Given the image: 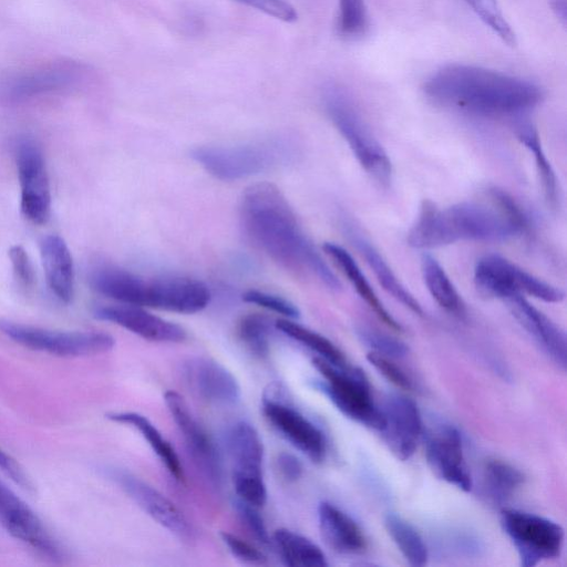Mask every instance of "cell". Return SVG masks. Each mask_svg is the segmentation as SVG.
<instances>
[{
  "label": "cell",
  "instance_id": "obj_1",
  "mask_svg": "<svg viewBox=\"0 0 567 567\" xmlns=\"http://www.w3.org/2000/svg\"><path fill=\"white\" fill-rule=\"evenodd\" d=\"M240 219L249 238L275 262L293 272L311 274L332 290L341 288L276 185L261 182L247 187Z\"/></svg>",
  "mask_w": 567,
  "mask_h": 567
},
{
  "label": "cell",
  "instance_id": "obj_2",
  "mask_svg": "<svg viewBox=\"0 0 567 567\" xmlns=\"http://www.w3.org/2000/svg\"><path fill=\"white\" fill-rule=\"evenodd\" d=\"M425 95L434 103L482 116L520 115L543 99L535 83L468 64H450L424 83Z\"/></svg>",
  "mask_w": 567,
  "mask_h": 567
},
{
  "label": "cell",
  "instance_id": "obj_3",
  "mask_svg": "<svg viewBox=\"0 0 567 567\" xmlns=\"http://www.w3.org/2000/svg\"><path fill=\"white\" fill-rule=\"evenodd\" d=\"M488 198L489 204L462 202L445 209L424 199L417 219L408 233V244L427 249L460 240L501 241L522 234L502 207Z\"/></svg>",
  "mask_w": 567,
  "mask_h": 567
},
{
  "label": "cell",
  "instance_id": "obj_4",
  "mask_svg": "<svg viewBox=\"0 0 567 567\" xmlns=\"http://www.w3.org/2000/svg\"><path fill=\"white\" fill-rule=\"evenodd\" d=\"M89 280L96 292L124 305L195 313L210 301L208 287L188 277L146 278L118 267L99 266Z\"/></svg>",
  "mask_w": 567,
  "mask_h": 567
},
{
  "label": "cell",
  "instance_id": "obj_5",
  "mask_svg": "<svg viewBox=\"0 0 567 567\" xmlns=\"http://www.w3.org/2000/svg\"><path fill=\"white\" fill-rule=\"evenodd\" d=\"M297 145L288 136H272L233 145H205L192 151V157L221 181H237L287 165L297 155Z\"/></svg>",
  "mask_w": 567,
  "mask_h": 567
},
{
  "label": "cell",
  "instance_id": "obj_6",
  "mask_svg": "<svg viewBox=\"0 0 567 567\" xmlns=\"http://www.w3.org/2000/svg\"><path fill=\"white\" fill-rule=\"evenodd\" d=\"M323 103L330 120L361 167L380 185H389L391 161L347 94L336 85H328L323 91Z\"/></svg>",
  "mask_w": 567,
  "mask_h": 567
},
{
  "label": "cell",
  "instance_id": "obj_7",
  "mask_svg": "<svg viewBox=\"0 0 567 567\" xmlns=\"http://www.w3.org/2000/svg\"><path fill=\"white\" fill-rule=\"evenodd\" d=\"M312 363L323 378L317 386L333 405L347 417L379 431L381 410L373 400L365 374L358 368L338 367L319 357Z\"/></svg>",
  "mask_w": 567,
  "mask_h": 567
},
{
  "label": "cell",
  "instance_id": "obj_8",
  "mask_svg": "<svg viewBox=\"0 0 567 567\" xmlns=\"http://www.w3.org/2000/svg\"><path fill=\"white\" fill-rule=\"evenodd\" d=\"M0 331L28 349L63 358H82L109 352L114 338L103 331L50 330L0 320Z\"/></svg>",
  "mask_w": 567,
  "mask_h": 567
},
{
  "label": "cell",
  "instance_id": "obj_9",
  "mask_svg": "<svg viewBox=\"0 0 567 567\" xmlns=\"http://www.w3.org/2000/svg\"><path fill=\"white\" fill-rule=\"evenodd\" d=\"M501 524L515 546L522 566L533 567L559 557L564 547L563 527L546 517L524 511L504 508Z\"/></svg>",
  "mask_w": 567,
  "mask_h": 567
},
{
  "label": "cell",
  "instance_id": "obj_10",
  "mask_svg": "<svg viewBox=\"0 0 567 567\" xmlns=\"http://www.w3.org/2000/svg\"><path fill=\"white\" fill-rule=\"evenodd\" d=\"M474 282L481 295L502 300L516 293L528 295L545 302H560L565 297L559 288L498 255H486L477 260Z\"/></svg>",
  "mask_w": 567,
  "mask_h": 567
},
{
  "label": "cell",
  "instance_id": "obj_11",
  "mask_svg": "<svg viewBox=\"0 0 567 567\" xmlns=\"http://www.w3.org/2000/svg\"><path fill=\"white\" fill-rule=\"evenodd\" d=\"M14 154L21 213L29 221L43 225L51 215V189L42 151L34 140L22 137L16 144Z\"/></svg>",
  "mask_w": 567,
  "mask_h": 567
},
{
  "label": "cell",
  "instance_id": "obj_12",
  "mask_svg": "<svg viewBox=\"0 0 567 567\" xmlns=\"http://www.w3.org/2000/svg\"><path fill=\"white\" fill-rule=\"evenodd\" d=\"M278 389L266 391L262 413L274 429L291 445L313 462H321L327 454V441L322 431L298 410L282 401Z\"/></svg>",
  "mask_w": 567,
  "mask_h": 567
},
{
  "label": "cell",
  "instance_id": "obj_13",
  "mask_svg": "<svg viewBox=\"0 0 567 567\" xmlns=\"http://www.w3.org/2000/svg\"><path fill=\"white\" fill-rule=\"evenodd\" d=\"M424 452L427 465L439 478L463 492L472 489L473 481L456 427L443 424L429 430Z\"/></svg>",
  "mask_w": 567,
  "mask_h": 567
},
{
  "label": "cell",
  "instance_id": "obj_14",
  "mask_svg": "<svg viewBox=\"0 0 567 567\" xmlns=\"http://www.w3.org/2000/svg\"><path fill=\"white\" fill-rule=\"evenodd\" d=\"M0 524L16 539L52 559L61 557L56 539L39 516L0 481Z\"/></svg>",
  "mask_w": 567,
  "mask_h": 567
},
{
  "label": "cell",
  "instance_id": "obj_15",
  "mask_svg": "<svg viewBox=\"0 0 567 567\" xmlns=\"http://www.w3.org/2000/svg\"><path fill=\"white\" fill-rule=\"evenodd\" d=\"M164 401L194 463L210 483L219 485L221 482V463L210 436L179 393L172 390L166 391Z\"/></svg>",
  "mask_w": 567,
  "mask_h": 567
},
{
  "label": "cell",
  "instance_id": "obj_16",
  "mask_svg": "<svg viewBox=\"0 0 567 567\" xmlns=\"http://www.w3.org/2000/svg\"><path fill=\"white\" fill-rule=\"evenodd\" d=\"M380 410L382 425L379 432L383 441L399 460H409L423 431L417 404L406 395L390 394Z\"/></svg>",
  "mask_w": 567,
  "mask_h": 567
},
{
  "label": "cell",
  "instance_id": "obj_17",
  "mask_svg": "<svg viewBox=\"0 0 567 567\" xmlns=\"http://www.w3.org/2000/svg\"><path fill=\"white\" fill-rule=\"evenodd\" d=\"M111 477L154 520L183 539H192L194 529L182 511L159 491L143 480L123 471H112Z\"/></svg>",
  "mask_w": 567,
  "mask_h": 567
},
{
  "label": "cell",
  "instance_id": "obj_18",
  "mask_svg": "<svg viewBox=\"0 0 567 567\" xmlns=\"http://www.w3.org/2000/svg\"><path fill=\"white\" fill-rule=\"evenodd\" d=\"M182 375L188 388L203 401L216 405H233L240 399V386L219 362L205 357L186 360Z\"/></svg>",
  "mask_w": 567,
  "mask_h": 567
},
{
  "label": "cell",
  "instance_id": "obj_19",
  "mask_svg": "<svg viewBox=\"0 0 567 567\" xmlns=\"http://www.w3.org/2000/svg\"><path fill=\"white\" fill-rule=\"evenodd\" d=\"M86 75V69L74 62H53L11 79L4 85V95L13 101L63 91L76 85Z\"/></svg>",
  "mask_w": 567,
  "mask_h": 567
},
{
  "label": "cell",
  "instance_id": "obj_20",
  "mask_svg": "<svg viewBox=\"0 0 567 567\" xmlns=\"http://www.w3.org/2000/svg\"><path fill=\"white\" fill-rule=\"evenodd\" d=\"M94 316L150 341L175 343L186 339V331L183 327L157 317L138 306L124 303L100 306L94 309Z\"/></svg>",
  "mask_w": 567,
  "mask_h": 567
},
{
  "label": "cell",
  "instance_id": "obj_21",
  "mask_svg": "<svg viewBox=\"0 0 567 567\" xmlns=\"http://www.w3.org/2000/svg\"><path fill=\"white\" fill-rule=\"evenodd\" d=\"M516 320L558 364L566 365L565 332L546 315L535 308L524 295L504 299Z\"/></svg>",
  "mask_w": 567,
  "mask_h": 567
},
{
  "label": "cell",
  "instance_id": "obj_22",
  "mask_svg": "<svg viewBox=\"0 0 567 567\" xmlns=\"http://www.w3.org/2000/svg\"><path fill=\"white\" fill-rule=\"evenodd\" d=\"M40 256L51 292L63 303L74 293V264L70 249L59 235H47L40 241Z\"/></svg>",
  "mask_w": 567,
  "mask_h": 567
},
{
  "label": "cell",
  "instance_id": "obj_23",
  "mask_svg": "<svg viewBox=\"0 0 567 567\" xmlns=\"http://www.w3.org/2000/svg\"><path fill=\"white\" fill-rule=\"evenodd\" d=\"M318 520L326 544L334 551L357 555L367 549L368 542L360 526L332 503L319 504Z\"/></svg>",
  "mask_w": 567,
  "mask_h": 567
},
{
  "label": "cell",
  "instance_id": "obj_24",
  "mask_svg": "<svg viewBox=\"0 0 567 567\" xmlns=\"http://www.w3.org/2000/svg\"><path fill=\"white\" fill-rule=\"evenodd\" d=\"M322 249L375 316L390 329L399 332L403 331L402 326L391 316L380 301L375 291L372 289L370 282L352 256L343 247L334 243H324Z\"/></svg>",
  "mask_w": 567,
  "mask_h": 567
},
{
  "label": "cell",
  "instance_id": "obj_25",
  "mask_svg": "<svg viewBox=\"0 0 567 567\" xmlns=\"http://www.w3.org/2000/svg\"><path fill=\"white\" fill-rule=\"evenodd\" d=\"M226 446L233 462V474L262 475L264 445L250 423H235L226 434Z\"/></svg>",
  "mask_w": 567,
  "mask_h": 567
},
{
  "label": "cell",
  "instance_id": "obj_26",
  "mask_svg": "<svg viewBox=\"0 0 567 567\" xmlns=\"http://www.w3.org/2000/svg\"><path fill=\"white\" fill-rule=\"evenodd\" d=\"M349 235L359 254L372 269L375 278L383 289L413 313L423 316L424 311L419 301L400 282L378 249L354 230H350Z\"/></svg>",
  "mask_w": 567,
  "mask_h": 567
},
{
  "label": "cell",
  "instance_id": "obj_27",
  "mask_svg": "<svg viewBox=\"0 0 567 567\" xmlns=\"http://www.w3.org/2000/svg\"><path fill=\"white\" fill-rule=\"evenodd\" d=\"M106 417L137 430L169 474L177 481H184V470L176 451L146 416L136 412H111L106 414Z\"/></svg>",
  "mask_w": 567,
  "mask_h": 567
},
{
  "label": "cell",
  "instance_id": "obj_28",
  "mask_svg": "<svg viewBox=\"0 0 567 567\" xmlns=\"http://www.w3.org/2000/svg\"><path fill=\"white\" fill-rule=\"evenodd\" d=\"M274 543L281 560L290 567H326L323 551L309 538L287 528L277 529Z\"/></svg>",
  "mask_w": 567,
  "mask_h": 567
},
{
  "label": "cell",
  "instance_id": "obj_29",
  "mask_svg": "<svg viewBox=\"0 0 567 567\" xmlns=\"http://www.w3.org/2000/svg\"><path fill=\"white\" fill-rule=\"evenodd\" d=\"M421 272L424 284L436 303L450 313L462 316L465 311L464 303L439 261L431 255H423Z\"/></svg>",
  "mask_w": 567,
  "mask_h": 567
},
{
  "label": "cell",
  "instance_id": "obj_30",
  "mask_svg": "<svg viewBox=\"0 0 567 567\" xmlns=\"http://www.w3.org/2000/svg\"><path fill=\"white\" fill-rule=\"evenodd\" d=\"M384 526L405 560L412 566H424L429 559L427 547L419 532L396 514H388Z\"/></svg>",
  "mask_w": 567,
  "mask_h": 567
},
{
  "label": "cell",
  "instance_id": "obj_31",
  "mask_svg": "<svg viewBox=\"0 0 567 567\" xmlns=\"http://www.w3.org/2000/svg\"><path fill=\"white\" fill-rule=\"evenodd\" d=\"M275 328L292 340L316 352L319 358L330 362L331 364L338 367L347 364L343 353L329 339L292 321V319H278L275 322Z\"/></svg>",
  "mask_w": 567,
  "mask_h": 567
},
{
  "label": "cell",
  "instance_id": "obj_32",
  "mask_svg": "<svg viewBox=\"0 0 567 567\" xmlns=\"http://www.w3.org/2000/svg\"><path fill=\"white\" fill-rule=\"evenodd\" d=\"M483 477L488 495L496 502L511 498L525 482V476L519 470L499 460L485 464Z\"/></svg>",
  "mask_w": 567,
  "mask_h": 567
},
{
  "label": "cell",
  "instance_id": "obj_33",
  "mask_svg": "<svg viewBox=\"0 0 567 567\" xmlns=\"http://www.w3.org/2000/svg\"><path fill=\"white\" fill-rule=\"evenodd\" d=\"M519 142L533 154L542 186L550 204L557 202V178L548 162L539 140L537 130L530 123H520L516 130Z\"/></svg>",
  "mask_w": 567,
  "mask_h": 567
},
{
  "label": "cell",
  "instance_id": "obj_34",
  "mask_svg": "<svg viewBox=\"0 0 567 567\" xmlns=\"http://www.w3.org/2000/svg\"><path fill=\"white\" fill-rule=\"evenodd\" d=\"M271 333L270 321L259 313H249L238 324V336L245 347L256 357L265 358L269 353Z\"/></svg>",
  "mask_w": 567,
  "mask_h": 567
},
{
  "label": "cell",
  "instance_id": "obj_35",
  "mask_svg": "<svg viewBox=\"0 0 567 567\" xmlns=\"http://www.w3.org/2000/svg\"><path fill=\"white\" fill-rule=\"evenodd\" d=\"M475 13L488 25L505 43L516 44V37L504 18L496 0H465Z\"/></svg>",
  "mask_w": 567,
  "mask_h": 567
},
{
  "label": "cell",
  "instance_id": "obj_36",
  "mask_svg": "<svg viewBox=\"0 0 567 567\" xmlns=\"http://www.w3.org/2000/svg\"><path fill=\"white\" fill-rule=\"evenodd\" d=\"M339 9L340 32L348 37L361 34L368 23L364 0H339Z\"/></svg>",
  "mask_w": 567,
  "mask_h": 567
},
{
  "label": "cell",
  "instance_id": "obj_37",
  "mask_svg": "<svg viewBox=\"0 0 567 567\" xmlns=\"http://www.w3.org/2000/svg\"><path fill=\"white\" fill-rule=\"evenodd\" d=\"M358 336L371 349L370 351L392 359L403 358L409 352V348L401 340L370 328H360Z\"/></svg>",
  "mask_w": 567,
  "mask_h": 567
},
{
  "label": "cell",
  "instance_id": "obj_38",
  "mask_svg": "<svg viewBox=\"0 0 567 567\" xmlns=\"http://www.w3.org/2000/svg\"><path fill=\"white\" fill-rule=\"evenodd\" d=\"M233 483L238 499L257 508L267 502V487L264 475L233 474Z\"/></svg>",
  "mask_w": 567,
  "mask_h": 567
},
{
  "label": "cell",
  "instance_id": "obj_39",
  "mask_svg": "<svg viewBox=\"0 0 567 567\" xmlns=\"http://www.w3.org/2000/svg\"><path fill=\"white\" fill-rule=\"evenodd\" d=\"M243 300L256 305L258 307L268 309L287 319H296L300 312L298 308L289 300L260 290H248L243 295Z\"/></svg>",
  "mask_w": 567,
  "mask_h": 567
},
{
  "label": "cell",
  "instance_id": "obj_40",
  "mask_svg": "<svg viewBox=\"0 0 567 567\" xmlns=\"http://www.w3.org/2000/svg\"><path fill=\"white\" fill-rule=\"evenodd\" d=\"M367 360L380 374L395 386L406 391L413 388L411 379L392 361V358L369 351Z\"/></svg>",
  "mask_w": 567,
  "mask_h": 567
},
{
  "label": "cell",
  "instance_id": "obj_41",
  "mask_svg": "<svg viewBox=\"0 0 567 567\" xmlns=\"http://www.w3.org/2000/svg\"><path fill=\"white\" fill-rule=\"evenodd\" d=\"M236 512L247 530L264 546L271 544V539L266 527L264 518L258 513V508L237 498L235 503Z\"/></svg>",
  "mask_w": 567,
  "mask_h": 567
},
{
  "label": "cell",
  "instance_id": "obj_42",
  "mask_svg": "<svg viewBox=\"0 0 567 567\" xmlns=\"http://www.w3.org/2000/svg\"><path fill=\"white\" fill-rule=\"evenodd\" d=\"M220 537L228 550L237 559L252 565H262L267 561V557L261 550L239 536L221 532Z\"/></svg>",
  "mask_w": 567,
  "mask_h": 567
},
{
  "label": "cell",
  "instance_id": "obj_43",
  "mask_svg": "<svg viewBox=\"0 0 567 567\" xmlns=\"http://www.w3.org/2000/svg\"><path fill=\"white\" fill-rule=\"evenodd\" d=\"M16 279L24 289H30L34 282L33 268L25 249L21 245H13L8 251Z\"/></svg>",
  "mask_w": 567,
  "mask_h": 567
},
{
  "label": "cell",
  "instance_id": "obj_44",
  "mask_svg": "<svg viewBox=\"0 0 567 567\" xmlns=\"http://www.w3.org/2000/svg\"><path fill=\"white\" fill-rule=\"evenodd\" d=\"M285 22H293L298 14L285 0H234Z\"/></svg>",
  "mask_w": 567,
  "mask_h": 567
},
{
  "label": "cell",
  "instance_id": "obj_45",
  "mask_svg": "<svg viewBox=\"0 0 567 567\" xmlns=\"http://www.w3.org/2000/svg\"><path fill=\"white\" fill-rule=\"evenodd\" d=\"M0 470L17 485L25 491H33V484L23 467L0 447Z\"/></svg>",
  "mask_w": 567,
  "mask_h": 567
},
{
  "label": "cell",
  "instance_id": "obj_46",
  "mask_svg": "<svg viewBox=\"0 0 567 567\" xmlns=\"http://www.w3.org/2000/svg\"><path fill=\"white\" fill-rule=\"evenodd\" d=\"M277 467L280 474L289 482L298 481L303 470L299 458L287 452H282L278 455Z\"/></svg>",
  "mask_w": 567,
  "mask_h": 567
},
{
  "label": "cell",
  "instance_id": "obj_47",
  "mask_svg": "<svg viewBox=\"0 0 567 567\" xmlns=\"http://www.w3.org/2000/svg\"><path fill=\"white\" fill-rule=\"evenodd\" d=\"M551 10L565 25L567 21V0H549Z\"/></svg>",
  "mask_w": 567,
  "mask_h": 567
}]
</instances>
